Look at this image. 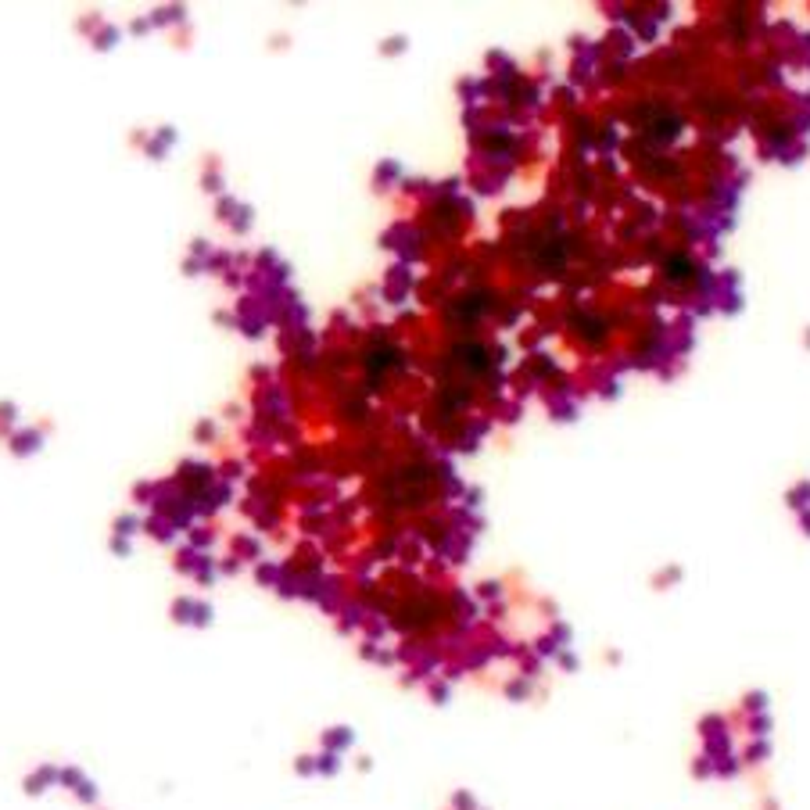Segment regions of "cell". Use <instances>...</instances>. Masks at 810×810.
<instances>
[{
  "instance_id": "obj_28",
  "label": "cell",
  "mask_w": 810,
  "mask_h": 810,
  "mask_svg": "<svg viewBox=\"0 0 810 810\" xmlns=\"http://www.w3.org/2000/svg\"><path fill=\"white\" fill-rule=\"evenodd\" d=\"M488 65H506V57L502 54H488ZM506 79H516V69H509V72H502Z\"/></svg>"
},
{
  "instance_id": "obj_21",
  "label": "cell",
  "mask_w": 810,
  "mask_h": 810,
  "mask_svg": "<svg viewBox=\"0 0 810 810\" xmlns=\"http://www.w3.org/2000/svg\"><path fill=\"white\" fill-rule=\"evenodd\" d=\"M208 255H212V244H208L205 237H194V241H190V258H201V262H208Z\"/></svg>"
},
{
  "instance_id": "obj_4",
  "label": "cell",
  "mask_w": 810,
  "mask_h": 810,
  "mask_svg": "<svg viewBox=\"0 0 810 810\" xmlns=\"http://www.w3.org/2000/svg\"><path fill=\"white\" fill-rule=\"evenodd\" d=\"M401 180V165L398 161H391V158H384L380 165H377V172H373V183H377V190H387L391 183H398Z\"/></svg>"
},
{
  "instance_id": "obj_22",
  "label": "cell",
  "mask_w": 810,
  "mask_h": 810,
  "mask_svg": "<svg viewBox=\"0 0 810 810\" xmlns=\"http://www.w3.org/2000/svg\"><path fill=\"white\" fill-rule=\"evenodd\" d=\"M151 29H154V25H151V15H140V18L130 22V33H133V36H147Z\"/></svg>"
},
{
  "instance_id": "obj_7",
  "label": "cell",
  "mask_w": 810,
  "mask_h": 810,
  "mask_svg": "<svg viewBox=\"0 0 810 810\" xmlns=\"http://www.w3.org/2000/svg\"><path fill=\"white\" fill-rule=\"evenodd\" d=\"M180 22H187V8H180V4L151 11V25H180Z\"/></svg>"
},
{
  "instance_id": "obj_13",
  "label": "cell",
  "mask_w": 810,
  "mask_h": 810,
  "mask_svg": "<svg viewBox=\"0 0 810 810\" xmlns=\"http://www.w3.org/2000/svg\"><path fill=\"white\" fill-rule=\"evenodd\" d=\"M194 606H198V599H176L172 603V620L176 624H194Z\"/></svg>"
},
{
  "instance_id": "obj_29",
  "label": "cell",
  "mask_w": 810,
  "mask_h": 810,
  "mask_svg": "<svg viewBox=\"0 0 810 810\" xmlns=\"http://www.w3.org/2000/svg\"><path fill=\"white\" fill-rule=\"evenodd\" d=\"M219 570H222V574H237V570H241V559H237V556H229V559H222V566H219Z\"/></svg>"
},
{
  "instance_id": "obj_3",
  "label": "cell",
  "mask_w": 810,
  "mask_h": 810,
  "mask_svg": "<svg viewBox=\"0 0 810 810\" xmlns=\"http://www.w3.org/2000/svg\"><path fill=\"white\" fill-rule=\"evenodd\" d=\"M255 581H258V585H266V588H280V581H283V563L258 559V566H255Z\"/></svg>"
},
{
  "instance_id": "obj_30",
  "label": "cell",
  "mask_w": 810,
  "mask_h": 810,
  "mask_svg": "<svg viewBox=\"0 0 810 810\" xmlns=\"http://www.w3.org/2000/svg\"><path fill=\"white\" fill-rule=\"evenodd\" d=\"M215 323L219 326H237V316L234 312H215Z\"/></svg>"
},
{
  "instance_id": "obj_24",
  "label": "cell",
  "mask_w": 810,
  "mask_h": 810,
  "mask_svg": "<svg viewBox=\"0 0 810 810\" xmlns=\"http://www.w3.org/2000/svg\"><path fill=\"white\" fill-rule=\"evenodd\" d=\"M97 29H101V18H97V15H83V18H79V33L93 36Z\"/></svg>"
},
{
  "instance_id": "obj_12",
  "label": "cell",
  "mask_w": 810,
  "mask_h": 810,
  "mask_svg": "<svg viewBox=\"0 0 810 810\" xmlns=\"http://www.w3.org/2000/svg\"><path fill=\"white\" fill-rule=\"evenodd\" d=\"M137 527H144V520H140V516H133V513L119 516V520L111 524V531L119 535V538H133V535H137Z\"/></svg>"
},
{
  "instance_id": "obj_20",
  "label": "cell",
  "mask_w": 810,
  "mask_h": 810,
  "mask_svg": "<svg viewBox=\"0 0 810 810\" xmlns=\"http://www.w3.org/2000/svg\"><path fill=\"white\" fill-rule=\"evenodd\" d=\"M348 742H352V731H348V728H333V731L326 735V746H330V749H341V746H348Z\"/></svg>"
},
{
  "instance_id": "obj_1",
  "label": "cell",
  "mask_w": 810,
  "mask_h": 810,
  "mask_svg": "<svg viewBox=\"0 0 810 810\" xmlns=\"http://www.w3.org/2000/svg\"><path fill=\"white\" fill-rule=\"evenodd\" d=\"M50 430V423H43L40 430L36 427H18L11 438H8V452L11 455H18V459H25V455H33V452H40V445H43V434Z\"/></svg>"
},
{
  "instance_id": "obj_17",
  "label": "cell",
  "mask_w": 810,
  "mask_h": 810,
  "mask_svg": "<svg viewBox=\"0 0 810 810\" xmlns=\"http://www.w3.org/2000/svg\"><path fill=\"white\" fill-rule=\"evenodd\" d=\"M219 477L229 484V481H237V477H244V462L241 459H226V462H219Z\"/></svg>"
},
{
  "instance_id": "obj_14",
  "label": "cell",
  "mask_w": 810,
  "mask_h": 810,
  "mask_svg": "<svg viewBox=\"0 0 810 810\" xmlns=\"http://www.w3.org/2000/svg\"><path fill=\"white\" fill-rule=\"evenodd\" d=\"M237 208H241V201H237L234 194H222V198L215 201V215H219L222 222H229V219H234V215H237Z\"/></svg>"
},
{
  "instance_id": "obj_33",
  "label": "cell",
  "mask_w": 810,
  "mask_h": 810,
  "mask_svg": "<svg viewBox=\"0 0 810 810\" xmlns=\"http://www.w3.org/2000/svg\"><path fill=\"white\" fill-rule=\"evenodd\" d=\"M803 344H806V348H810V326H806V333H803Z\"/></svg>"
},
{
  "instance_id": "obj_18",
  "label": "cell",
  "mask_w": 810,
  "mask_h": 810,
  "mask_svg": "<svg viewBox=\"0 0 810 810\" xmlns=\"http://www.w3.org/2000/svg\"><path fill=\"white\" fill-rule=\"evenodd\" d=\"M215 441V423L212 420H198L194 423V445H212Z\"/></svg>"
},
{
  "instance_id": "obj_9",
  "label": "cell",
  "mask_w": 810,
  "mask_h": 810,
  "mask_svg": "<svg viewBox=\"0 0 810 810\" xmlns=\"http://www.w3.org/2000/svg\"><path fill=\"white\" fill-rule=\"evenodd\" d=\"M201 187H205L208 194H219V198H222V190H226L222 169H219V161H215V158H212V161H208V169H205V176H201Z\"/></svg>"
},
{
  "instance_id": "obj_15",
  "label": "cell",
  "mask_w": 810,
  "mask_h": 810,
  "mask_svg": "<svg viewBox=\"0 0 810 810\" xmlns=\"http://www.w3.org/2000/svg\"><path fill=\"white\" fill-rule=\"evenodd\" d=\"M401 50H409V36H405V33H394V36H387V40L380 43V54H387V57H394V54H401Z\"/></svg>"
},
{
  "instance_id": "obj_19",
  "label": "cell",
  "mask_w": 810,
  "mask_h": 810,
  "mask_svg": "<svg viewBox=\"0 0 810 810\" xmlns=\"http://www.w3.org/2000/svg\"><path fill=\"white\" fill-rule=\"evenodd\" d=\"M477 599H481V603H491V599L498 603V599H502V585H498V581H481V585H477Z\"/></svg>"
},
{
  "instance_id": "obj_8",
  "label": "cell",
  "mask_w": 810,
  "mask_h": 810,
  "mask_svg": "<svg viewBox=\"0 0 810 810\" xmlns=\"http://www.w3.org/2000/svg\"><path fill=\"white\" fill-rule=\"evenodd\" d=\"M187 545H190L194 552H208V549L215 545V531H212L208 524H198V527H190V535H187Z\"/></svg>"
},
{
  "instance_id": "obj_32",
  "label": "cell",
  "mask_w": 810,
  "mask_h": 810,
  "mask_svg": "<svg viewBox=\"0 0 810 810\" xmlns=\"http://www.w3.org/2000/svg\"><path fill=\"white\" fill-rule=\"evenodd\" d=\"M799 527H803V535H810V509L799 513Z\"/></svg>"
},
{
  "instance_id": "obj_16",
  "label": "cell",
  "mask_w": 810,
  "mask_h": 810,
  "mask_svg": "<svg viewBox=\"0 0 810 810\" xmlns=\"http://www.w3.org/2000/svg\"><path fill=\"white\" fill-rule=\"evenodd\" d=\"M194 581H198V585H212V581H215V559H208V552L201 556V563H198V570H194Z\"/></svg>"
},
{
  "instance_id": "obj_6",
  "label": "cell",
  "mask_w": 810,
  "mask_h": 810,
  "mask_svg": "<svg viewBox=\"0 0 810 810\" xmlns=\"http://www.w3.org/2000/svg\"><path fill=\"white\" fill-rule=\"evenodd\" d=\"M119 40H122V29H119V25H111V22H101V29L90 36V43H93L97 50H111Z\"/></svg>"
},
{
  "instance_id": "obj_11",
  "label": "cell",
  "mask_w": 810,
  "mask_h": 810,
  "mask_svg": "<svg viewBox=\"0 0 810 810\" xmlns=\"http://www.w3.org/2000/svg\"><path fill=\"white\" fill-rule=\"evenodd\" d=\"M785 502L792 506V509H799V513H806L810 509V481H799L796 488H789V495H785Z\"/></svg>"
},
{
  "instance_id": "obj_25",
  "label": "cell",
  "mask_w": 810,
  "mask_h": 810,
  "mask_svg": "<svg viewBox=\"0 0 810 810\" xmlns=\"http://www.w3.org/2000/svg\"><path fill=\"white\" fill-rule=\"evenodd\" d=\"M208 620H212V606H208V603H198V606H194V624L205 627Z\"/></svg>"
},
{
  "instance_id": "obj_31",
  "label": "cell",
  "mask_w": 810,
  "mask_h": 810,
  "mask_svg": "<svg viewBox=\"0 0 810 810\" xmlns=\"http://www.w3.org/2000/svg\"><path fill=\"white\" fill-rule=\"evenodd\" d=\"M147 140H151V137H147L144 130H137V133L130 137V144H133V147H147Z\"/></svg>"
},
{
  "instance_id": "obj_10",
  "label": "cell",
  "mask_w": 810,
  "mask_h": 810,
  "mask_svg": "<svg viewBox=\"0 0 810 810\" xmlns=\"http://www.w3.org/2000/svg\"><path fill=\"white\" fill-rule=\"evenodd\" d=\"M251 226H255V208L251 205H244L241 201V208H237V215L229 219V229H234L237 237H244V234H251Z\"/></svg>"
},
{
  "instance_id": "obj_27",
  "label": "cell",
  "mask_w": 810,
  "mask_h": 810,
  "mask_svg": "<svg viewBox=\"0 0 810 810\" xmlns=\"http://www.w3.org/2000/svg\"><path fill=\"white\" fill-rule=\"evenodd\" d=\"M205 269H208V266H205L201 258H187V262H183V273H187V276H198V273H205Z\"/></svg>"
},
{
  "instance_id": "obj_26",
  "label": "cell",
  "mask_w": 810,
  "mask_h": 810,
  "mask_svg": "<svg viewBox=\"0 0 810 810\" xmlns=\"http://www.w3.org/2000/svg\"><path fill=\"white\" fill-rule=\"evenodd\" d=\"M462 502H467V509H477L481 506V488H467L462 491Z\"/></svg>"
},
{
  "instance_id": "obj_2",
  "label": "cell",
  "mask_w": 810,
  "mask_h": 810,
  "mask_svg": "<svg viewBox=\"0 0 810 810\" xmlns=\"http://www.w3.org/2000/svg\"><path fill=\"white\" fill-rule=\"evenodd\" d=\"M180 140V133H176V126H158L154 133H151V140H147V147H144V154L151 158V161H161L165 154H169V147Z\"/></svg>"
},
{
  "instance_id": "obj_5",
  "label": "cell",
  "mask_w": 810,
  "mask_h": 810,
  "mask_svg": "<svg viewBox=\"0 0 810 810\" xmlns=\"http://www.w3.org/2000/svg\"><path fill=\"white\" fill-rule=\"evenodd\" d=\"M229 545H234V556L237 559H258L262 556V542L255 535H234V542H229Z\"/></svg>"
},
{
  "instance_id": "obj_23",
  "label": "cell",
  "mask_w": 810,
  "mask_h": 810,
  "mask_svg": "<svg viewBox=\"0 0 810 810\" xmlns=\"http://www.w3.org/2000/svg\"><path fill=\"white\" fill-rule=\"evenodd\" d=\"M108 549H111L115 556H130V538H119V535H111Z\"/></svg>"
}]
</instances>
